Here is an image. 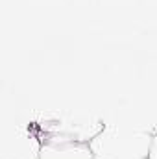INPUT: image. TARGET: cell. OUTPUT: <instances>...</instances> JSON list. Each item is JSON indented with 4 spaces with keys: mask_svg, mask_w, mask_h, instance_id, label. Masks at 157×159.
I'll list each match as a JSON object with an SVG mask.
<instances>
[{
    "mask_svg": "<svg viewBox=\"0 0 157 159\" xmlns=\"http://www.w3.org/2000/svg\"><path fill=\"white\" fill-rule=\"evenodd\" d=\"M102 128L104 126L98 120L91 122L87 119H56L35 124V131L41 135L43 143H91Z\"/></svg>",
    "mask_w": 157,
    "mask_h": 159,
    "instance_id": "cell-2",
    "label": "cell"
},
{
    "mask_svg": "<svg viewBox=\"0 0 157 159\" xmlns=\"http://www.w3.org/2000/svg\"><path fill=\"white\" fill-rule=\"evenodd\" d=\"M154 133L104 126L89 143L96 159H148Z\"/></svg>",
    "mask_w": 157,
    "mask_h": 159,
    "instance_id": "cell-1",
    "label": "cell"
},
{
    "mask_svg": "<svg viewBox=\"0 0 157 159\" xmlns=\"http://www.w3.org/2000/svg\"><path fill=\"white\" fill-rule=\"evenodd\" d=\"M148 159H157V135L155 133H154V141H152V148H150Z\"/></svg>",
    "mask_w": 157,
    "mask_h": 159,
    "instance_id": "cell-5",
    "label": "cell"
},
{
    "mask_svg": "<svg viewBox=\"0 0 157 159\" xmlns=\"http://www.w3.org/2000/svg\"><path fill=\"white\" fill-rule=\"evenodd\" d=\"M41 159H96L89 143H56L44 141Z\"/></svg>",
    "mask_w": 157,
    "mask_h": 159,
    "instance_id": "cell-4",
    "label": "cell"
},
{
    "mask_svg": "<svg viewBox=\"0 0 157 159\" xmlns=\"http://www.w3.org/2000/svg\"><path fill=\"white\" fill-rule=\"evenodd\" d=\"M43 139L34 126H15L4 131L0 159H41Z\"/></svg>",
    "mask_w": 157,
    "mask_h": 159,
    "instance_id": "cell-3",
    "label": "cell"
}]
</instances>
